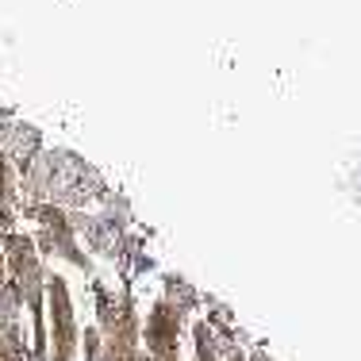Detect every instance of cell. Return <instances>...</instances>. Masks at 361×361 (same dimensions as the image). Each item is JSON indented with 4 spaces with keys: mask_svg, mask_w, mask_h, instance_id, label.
Returning <instances> with one entry per match:
<instances>
[{
    "mask_svg": "<svg viewBox=\"0 0 361 361\" xmlns=\"http://www.w3.org/2000/svg\"><path fill=\"white\" fill-rule=\"evenodd\" d=\"M50 296H54V361H73L77 331H73V307L66 296V285L50 277Z\"/></svg>",
    "mask_w": 361,
    "mask_h": 361,
    "instance_id": "cell-1",
    "label": "cell"
},
{
    "mask_svg": "<svg viewBox=\"0 0 361 361\" xmlns=\"http://www.w3.org/2000/svg\"><path fill=\"white\" fill-rule=\"evenodd\" d=\"M0 361H27L23 357V334L16 326V319L0 323Z\"/></svg>",
    "mask_w": 361,
    "mask_h": 361,
    "instance_id": "cell-2",
    "label": "cell"
}]
</instances>
